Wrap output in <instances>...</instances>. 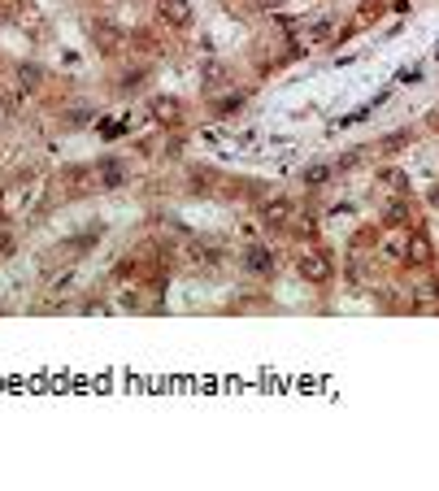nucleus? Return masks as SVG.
<instances>
[{"instance_id": "1", "label": "nucleus", "mask_w": 439, "mask_h": 491, "mask_svg": "<svg viewBox=\"0 0 439 491\" xmlns=\"http://www.w3.org/2000/svg\"><path fill=\"white\" fill-rule=\"evenodd\" d=\"M296 270H300L304 283H327V278H331V257H322V252H304Z\"/></svg>"}, {"instance_id": "2", "label": "nucleus", "mask_w": 439, "mask_h": 491, "mask_svg": "<svg viewBox=\"0 0 439 491\" xmlns=\"http://www.w3.org/2000/svg\"><path fill=\"white\" fill-rule=\"evenodd\" d=\"M161 18H166L174 31H187L196 22V13H191V0H161Z\"/></svg>"}, {"instance_id": "3", "label": "nucleus", "mask_w": 439, "mask_h": 491, "mask_svg": "<svg viewBox=\"0 0 439 491\" xmlns=\"http://www.w3.org/2000/svg\"><path fill=\"white\" fill-rule=\"evenodd\" d=\"M153 118H157L161 126H174L178 118H183V105H178L174 96H157V101H153Z\"/></svg>"}, {"instance_id": "4", "label": "nucleus", "mask_w": 439, "mask_h": 491, "mask_svg": "<svg viewBox=\"0 0 439 491\" xmlns=\"http://www.w3.org/2000/svg\"><path fill=\"white\" fill-rule=\"evenodd\" d=\"M431 257V243H427V235L422 231H413L409 235V248H404V261H409V266H418V261H427Z\"/></svg>"}, {"instance_id": "5", "label": "nucleus", "mask_w": 439, "mask_h": 491, "mask_svg": "<svg viewBox=\"0 0 439 491\" xmlns=\"http://www.w3.org/2000/svg\"><path fill=\"white\" fill-rule=\"evenodd\" d=\"M243 266H248L252 274H270V252L261 248V243H252V248L243 252Z\"/></svg>"}, {"instance_id": "6", "label": "nucleus", "mask_w": 439, "mask_h": 491, "mask_svg": "<svg viewBox=\"0 0 439 491\" xmlns=\"http://www.w3.org/2000/svg\"><path fill=\"white\" fill-rule=\"evenodd\" d=\"M96 170H101V187H122V161H101V166H96Z\"/></svg>"}, {"instance_id": "7", "label": "nucleus", "mask_w": 439, "mask_h": 491, "mask_svg": "<svg viewBox=\"0 0 439 491\" xmlns=\"http://www.w3.org/2000/svg\"><path fill=\"white\" fill-rule=\"evenodd\" d=\"M18 78H22V92H35V87L44 83V70H40V65H22Z\"/></svg>"}, {"instance_id": "8", "label": "nucleus", "mask_w": 439, "mask_h": 491, "mask_svg": "<svg viewBox=\"0 0 439 491\" xmlns=\"http://www.w3.org/2000/svg\"><path fill=\"white\" fill-rule=\"evenodd\" d=\"M291 218V205L287 200H270L266 205V222H287Z\"/></svg>"}, {"instance_id": "9", "label": "nucleus", "mask_w": 439, "mask_h": 491, "mask_svg": "<svg viewBox=\"0 0 439 491\" xmlns=\"http://www.w3.org/2000/svg\"><path fill=\"white\" fill-rule=\"evenodd\" d=\"M379 183H383V187H392V191H400V196L409 191V183H404V174H400V170H383Z\"/></svg>"}, {"instance_id": "10", "label": "nucleus", "mask_w": 439, "mask_h": 491, "mask_svg": "<svg viewBox=\"0 0 439 491\" xmlns=\"http://www.w3.org/2000/svg\"><path fill=\"white\" fill-rule=\"evenodd\" d=\"M327 178H331V166H309V170H304V183H309V187H322Z\"/></svg>"}, {"instance_id": "11", "label": "nucleus", "mask_w": 439, "mask_h": 491, "mask_svg": "<svg viewBox=\"0 0 439 491\" xmlns=\"http://www.w3.org/2000/svg\"><path fill=\"white\" fill-rule=\"evenodd\" d=\"M239 109V96H226V101L218 105V118H231V113Z\"/></svg>"}, {"instance_id": "12", "label": "nucleus", "mask_w": 439, "mask_h": 491, "mask_svg": "<svg viewBox=\"0 0 439 491\" xmlns=\"http://www.w3.org/2000/svg\"><path fill=\"white\" fill-rule=\"evenodd\" d=\"M0 257H13V235H0Z\"/></svg>"}]
</instances>
